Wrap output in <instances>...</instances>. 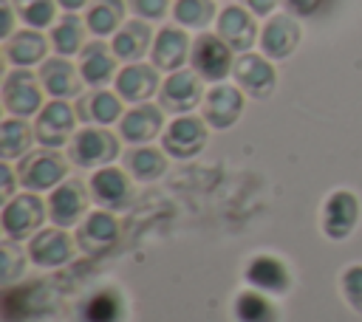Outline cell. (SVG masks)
Wrapping results in <instances>:
<instances>
[{"label": "cell", "instance_id": "6da1fadb", "mask_svg": "<svg viewBox=\"0 0 362 322\" xmlns=\"http://www.w3.org/2000/svg\"><path fill=\"white\" fill-rule=\"evenodd\" d=\"M192 71L206 82H221L235 65H232V48L218 34H201L192 42L189 51Z\"/></svg>", "mask_w": 362, "mask_h": 322}, {"label": "cell", "instance_id": "7a4b0ae2", "mask_svg": "<svg viewBox=\"0 0 362 322\" xmlns=\"http://www.w3.org/2000/svg\"><path fill=\"white\" fill-rule=\"evenodd\" d=\"M3 105L17 119H28V116L40 113L42 110V90H40L37 76L25 68L8 71L6 82H3Z\"/></svg>", "mask_w": 362, "mask_h": 322}, {"label": "cell", "instance_id": "3957f363", "mask_svg": "<svg viewBox=\"0 0 362 322\" xmlns=\"http://www.w3.org/2000/svg\"><path fill=\"white\" fill-rule=\"evenodd\" d=\"M119 155V141L102 127H85L71 138L68 158L76 167H102Z\"/></svg>", "mask_w": 362, "mask_h": 322}, {"label": "cell", "instance_id": "277c9868", "mask_svg": "<svg viewBox=\"0 0 362 322\" xmlns=\"http://www.w3.org/2000/svg\"><path fill=\"white\" fill-rule=\"evenodd\" d=\"M204 99V85H201V76L195 71H173L161 90H158V102H161V110L167 113H189L192 107H198Z\"/></svg>", "mask_w": 362, "mask_h": 322}, {"label": "cell", "instance_id": "5b68a950", "mask_svg": "<svg viewBox=\"0 0 362 322\" xmlns=\"http://www.w3.org/2000/svg\"><path fill=\"white\" fill-rule=\"evenodd\" d=\"M74 127H76V110H71L62 99H54L37 113L34 136L45 147H62L74 136Z\"/></svg>", "mask_w": 362, "mask_h": 322}, {"label": "cell", "instance_id": "8992f818", "mask_svg": "<svg viewBox=\"0 0 362 322\" xmlns=\"http://www.w3.org/2000/svg\"><path fill=\"white\" fill-rule=\"evenodd\" d=\"M232 73H235L238 88L243 93L255 96V99L269 96L274 90V85H277V71L272 68V62L266 56H260V54H252V51H246V54L238 56Z\"/></svg>", "mask_w": 362, "mask_h": 322}, {"label": "cell", "instance_id": "52a82bcc", "mask_svg": "<svg viewBox=\"0 0 362 322\" xmlns=\"http://www.w3.org/2000/svg\"><path fill=\"white\" fill-rule=\"evenodd\" d=\"M42 217H45L42 201L37 195H20V198L8 201L3 209V232L8 240L31 237L34 232H40Z\"/></svg>", "mask_w": 362, "mask_h": 322}, {"label": "cell", "instance_id": "ba28073f", "mask_svg": "<svg viewBox=\"0 0 362 322\" xmlns=\"http://www.w3.org/2000/svg\"><path fill=\"white\" fill-rule=\"evenodd\" d=\"M161 144H164V153L173 158H192L206 144V121L195 116H181L164 130Z\"/></svg>", "mask_w": 362, "mask_h": 322}, {"label": "cell", "instance_id": "9c48e42d", "mask_svg": "<svg viewBox=\"0 0 362 322\" xmlns=\"http://www.w3.org/2000/svg\"><path fill=\"white\" fill-rule=\"evenodd\" d=\"M17 172H20V184L25 189H34V192L51 189L65 178V161H62V155H57L51 150H40V153H31L28 158H23Z\"/></svg>", "mask_w": 362, "mask_h": 322}, {"label": "cell", "instance_id": "30bf717a", "mask_svg": "<svg viewBox=\"0 0 362 322\" xmlns=\"http://www.w3.org/2000/svg\"><path fill=\"white\" fill-rule=\"evenodd\" d=\"M300 23L291 14H274L260 31V48L269 59H286L300 45Z\"/></svg>", "mask_w": 362, "mask_h": 322}, {"label": "cell", "instance_id": "8fae6325", "mask_svg": "<svg viewBox=\"0 0 362 322\" xmlns=\"http://www.w3.org/2000/svg\"><path fill=\"white\" fill-rule=\"evenodd\" d=\"M243 93L235 85H215L204 96V121L215 130H226L240 119Z\"/></svg>", "mask_w": 362, "mask_h": 322}, {"label": "cell", "instance_id": "7c38bea8", "mask_svg": "<svg viewBox=\"0 0 362 322\" xmlns=\"http://www.w3.org/2000/svg\"><path fill=\"white\" fill-rule=\"evenodd\" d=\"M218 37L232 48V51H252L255 40H257V25L252 20V14L240 6H226L218 14Z\"/></svg>", "mask_w": 362, "mask_h": 322}, {"label": "cell", "instance_id": "4fadbf2b", "mask_svg": "<svg viewBox=\"0 0 362 322\" xmlns=\"http://www.w3.org/2000/svg\"><path fill=\"white\" fill-rule=\"evenodd\" d=\"M189 51H192V45H189V37L184 34V28L167 25V28H161L156 34L150 56H153V65L158 71H170L173 73V71H181V65L189 56Z\"/></svg>", "mask_w": 362, "mask_h": 322}, {"label": "cell", "instance_id": "5bb4252c", "mask_svg": "<svg viewBox=\"0 0 362 322\" xmlns=\"http://www.w3.org/2000/svg\"><path fill=\"white\" fill-rule=\"evenodd\" d=\"M88 206V192L79 181H65L59 184L51 198H48V215L57 226H74Z\"/></svg>", "mask_w": 362, "mask_h": 322}, {"label": "cell", "instance_id": "9a60e30c", "mask_svg": "<svg viewBox=\"0 0 362 322\" xmlns=\"http://www.w3.org/2000/svg\"><path fill=\"white\" fill-rule=\"evenodd\" d=\"M359 217V203L351 192L339 189L325 201V212H322V229L331 240H342L351 234V229L356 226Z\"/></svg>", "mask_w": 362, "mask_h": 322}, {"label": "cell", "instance_id": "2e32d148", "mask_svg": "<svg viewBox=\"0 0 362 322\" xmlns=\"http://www.w3.org/2000/svg\"><path fill=\"white\" fill-rule=\"evenodd\" d=\"M156 90H158L156 65L130 62L116 73V96H122L124 102H147Z\"/></svg>", "mask_w": 362, "mask_h": 322}, {"label": "cell", "instance_id": "e0dca14e", "mask_svg": "<svg viewBox=\"0 0 362 322\" xmlns=\"http://www.w3.org/2000/svg\"><path fill=\"white\" fill-rule=\"evenodd\" d=\"M28 254L42 268H59V266H65L74 257V243H71V237L62 229H42L31 240Z\"/></svg>", "mask_w": 362, "mask_h": 322}, {"label": "cell", "instance_id": "ac0fdd59", "mask_svg": "<svg viewBox=\"0 0 362 322\" xmlns=\"http://www.w3.org/2000/svg\"><path fill=\"white\" fill-rule=\"evenodd\" d=\"M161 127H164V116H161V107L156 105H139L119 119V133L130 144L153 141L161 133Z\"/></svg>", "mask_w": 362, "mask_h": 322}, {"label": "cell", "instance_id": "d6986e66", "mask_svg": "<svg viewBox=\"0 0 362 322\" xmlns=\"http://www.w3.org/2000/svg\"><path fill=\"white\" fill-rule=\"evenodd\" d=\"M119 240V223L107 212H93L76 232V243L85 254H102Z\"/></svg>", "mask_w": 362, "mask_h": 322}, {"label": "cell", "instance_id": "ffe728a7", "mask_svg": "<svg viewBox=\"0 0 362 322\" xmlns=\"http://www.w3.org/2000/svg\"><path fill=\"white\" fill-rule=\"evenodd\" d=\"M40 82L42 88L57 96V99H68V96H76L79 88H82V73L65 59V56H54V59H45L40 65Z\"/></svg>", "mask_w": 362, "mask_h": 322}, {"label": "cell", "instance_id": "44dd1931", "mask_svg": "<svg viewBox=\"0 0 362 322\" xmlns=\"http://www.w3.org/2000/svg\"><path fill=\"white\" fill-rule=\"evenodd\" d=\"M90 195L99 206L105 209H119L127 203L130 198V184H127V175L116 167H102L93 172L90 178Z\"/></svg>", "mask_w": 362, "mask_h": 322}, {"label": "cell", "instance_id": "7402d4cb", "mask_svg": "<svg viewBox=\"0 0 362 322\" xmlns=\"http://www.w3.org/2000/svg\"><path fill=\"white\" fill-rule=\"evenodd\" d=\"M150 42H153L150 25L144 20H130L113 34V45L110 48H113L116 59H124L130 65V62H139L150 51Z\"/></svg>", "mask_w": 362, "mask_h": 322}, {"label": "cell", "instance_id": "603a6c76", "mask_svg": "<svg viewBox=\"0 0 362 322\" xmlns=\"http://www.w3.org/2000/svg\"><path fill=\"white\" fill-rule=\"evenodd\" d=\"M6 51V59L17 68H28V65H37V62H45V37L37 31V28H25V31H17L6 40L3 45Z\"/></svg>", "mask_w": 362, "mask_h": 322}, {"label": "cell", "instance_id": "cb8c5ba5", "mask_svg": "<svg viewBox=\"0 0 362 322\" xmlns=\"http://www.w3.org/2000/svg\"><path fill=\"white\" fill-rule=\"evenodd\" d=\"M79 73L93 88L107 85L113 79V73H116V54H113V48H107L105 42H90L88 48H82Z\"/></svg>", "mask_w": 362, "mask_h": 322}, {"label": "cell", "instance_id": "d4e9b609", "mask_svg": "<svg viewBox=\"0 0 362 322\" xmlns=\"http://www.w3.org/2000/svg\"><path fill=\"white\" fill-rule=\"evenodd\" d=\"M246 280L255 288L269 291V294H283L288 288V271L274 257H255L249 263V268H246Z\"/></svg>", "mask_w": 362, "mask_h": 322}, {"label": "cell", "instance_id": "484cf974", "mask_svg": "<svg viewBox=\"0 0 362 322\" xmlns=\"http://www.w3.org/2000/svg\"><path fill=\"white\" fill-rule=\"evenodd\" d=\"M122 96H113L107 90H96L79 99L76 105V116L82 121H96V124H110L116 119H122Z\"/></svg>", "mask_w": 362, "mask_h": 322}, {"label": "cell", "instance_id": "4316f807", "mask_svg": "<svg viewBox=\"0 0 362 322\" xmlns=\"http://www.w3.org/2000/svg\"><path fill=\"white\" fill-rule=\"evenodd\" d=\"M122 20H124V0H90L85 25L90 28V34L107 37L122 28Z\"/></svg>", "mask_w": 362, "mask_h": 322}, {"label": "cell", "instance_id": "83f0119b", "mask_svg": "<svg viewBox=\"0 0 362 322\" xmlns=\"http://www.w3.org/2000/svg\"><path fill=\"white\" fill-rule=\"evenodd\" d=\"M51 45L59 56H74L85 45V28L76 14H65L54 28H51Z\"/></svg>", "mask_w": 362, "mask_h": 322}, {"label": "cell", "instance_id": "f1b7e54d", "mask_svg": "<svg viewBox=\"0 0 362 322\" xmlns=\"http://www.w3.org/2000/svg\"><path fill=\"white\" fill-rule=\"evenodd\" d=\"M124 164H127V172L136 178V181H156L158 175H164L167 169V158L164 153L153 150V147H136L124 155Z\"/></svg>", "mask_w": 362, "mask_h": 322}, {"label": "cell", "instance_id": "f546056e", "mask_svg": "<svg viewBox=\"0 0 362 322\" xmlns=\"http://www.w3.org/2000/svg\"><path fill=\"white\" fill-rule=\"evenodd\" d=\"M31 147V127L25 124V119H6L0 127V155L6 161L23 155Z\"/></svg>", "mask_w": 362, "mask_h": 322}, {"label": "cell", "instance_id": "4dcf8cb0", "mask_svg": "<svg viewBox=\"0 0 362 322\" xmlns=\"http://www.w3.org/2000/svg\"><path fill=\"white\" fill-rule=\"evenodd\" d=\"M173 17L181 28H206L215 17V6L212 0H175Z\"/></svg>", "mask_w": 362, "mask_h": 322}, {"label": "cell", "instance_id": "1f68e13d", "mask_svg": "<svg viewBox=\"0 0 362 322\" xmlns=\"http://www.w3.org/2000/svg\"><path fill=\"white\" fill-rule=\"evenodd\" d=\"M235 316L240 322H274L277 319V311H274V305L263 294L243 291L238 297V302H235Z\"/></svg>", "mask_w": 362, "mask_h": 322}, {"label": "cell", "instance_id": "d6a6232c", "mask_svg": "<svg viewBox=\"0 0 362 322\" xmlns=\"http://www.w3.org/2000/svg\"><path fill=\"white\" fill-rule=\"evenodd\" d=\"M85 322H119L122 319V299L113 291H99L93 294L85 308H82Z\"/></svg>", "mask_w": 362, "mask_h": 322}, {"label": "cell", "instance_id": "836d02e7", "mask_svg": "<svg viewBox=\"0 0 362 322\" xmlns=\"http://www.w3.org/2000/svg\"><path fill=\"white\" fill-rule=\"evenodd\" d=\"M17 14L23 17L25 25L31 28H45L54 23L57 14V0H11Z\"/></svg>", "mask_w": 362, "mask_h": 322}, {"label": "cell", "instance_id": "e575fe53", "mask_svg": "<svg viewBox=\"0 0 362 322\" xmlns=\"http://www.w3.org/2000/svg\"><path fill=\"white\" fill-rule=\"evenodd\" d=\"M0 271H3V280H14L25 271V257H23V251L14 249L11 240H6L0 246Z\"/></svg>", "mask_w": 362, "mask_h": 322}, {"label": "cell", "instance_id": "d590c367", "mask_svg": "<svg viewBox=\"0 0 362 322\" xmlns=\"http://www.w3.org/2000/svg\"><path fill=\"white\" fill-rule=\"evenodd\" d=\"M342 294H345V299L356 311H362V266L345 268V274H342Z\"/></svg>", "mask_w": 362, "mask_h": 322}, {"label": "cell", "instance_id": "8d00e7d4", "mask_svg": "<svg viewBox=\"0 0 362 322\" xmlns=\"http://www.w3.org/2000/svg\"><path fill=\"white\" fill-rule=\"evenodd\" d=\"M127 6L133 8L136 17L141 20H161L167 14L170 0H127Z\"/></svg>", "mask_w": 362, "mask_h": 322}, {"label": "cell", "instance_id": "74e56055", "mask_svg": "<svg viewBox=\"0 0 362 322\" xmlns=\"http://www.w3.org/2000/svg\"><path fill=\"white\" fill-rule=\"evenodd\" d=\"M283 6L294 17H314V14H320L328 6V0H283Z\"/></svg>", "mask_w": 362, "mask_h": 322}, {"label": "cell", "instance_id": "f35d334b", "mask_svg": "<svg viewBox=\"0 0 362 322\" xmlns=\"http://www.w3.org/2000/svg\"><path fill=\"white\" fill-rule=\"evenodd\" d=\"M11 28H14V3L11 0H3L0 3V37L8 40L11 37Z\"/></svg>", "mask_w": 362, "mask_h": 322}, {"label": "cell", "instance_id": "ab89813d", "mask_svg": "<svg viewBox=\"0 0 362 322\" xmlns=\"http://www.w3.org/2000/svg\"><path fill=\"white\" fill-rule=\"evenodd\" d=\"M252 14H257V17H266V14H272V8L277 6V0H240Z\"/></svg>", "mask_w": 362, "mask_h": 322}, {"label": "cell", "instance_id": "60d3db41", "mask_svg": "<svg viewBox=\"0 0 362 322\" xmlns=\"http://www.w3.org/2000/svg\"><path fill=\"white\" fill-rule=\"evenodd\" d=\"M0 169H3V201H8V198H11V192H14V178H11L8 164H3Z\"/></svg>", "mask_w": 362, "mask_h": 322}, {"label": "cell", "instance_id": "b9f144b4", "mask_svg": "<svg viewBox=\"0 0 362 322\" xmlns=\"http://www.w3.org/2000/svg\"><path fill=\"white\" fill-rule=\"evenodd\" d=\"M57 3H59L65 11H79L82 6H88V0H57Z\"/></svg>", "mask_w": 362, "mask_h": 322}]
</instances>
